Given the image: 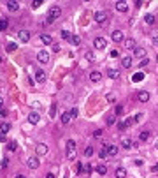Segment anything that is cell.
I'll return each instance as SVG.
<instances>
[{"instance_id": "e0dca14e", "label": "cell", "mask_w": 158, "mask_h": 178, "mask_svg": "<svg viewBox=\"0 0 158 178\" xmlns=\"http://www.w3.org/2000/svg\"><path fill=\"white\" fill-rule=\"evenodd\" d=\"M123 44H125L126 49H134V48H135V41H134V39H125Z\"/></svg>"}, {"instance_id": "d590c367", "label": "cell", "mask_w": 158, "mask_h": 178, "mask_svg": "<svg viewBox=\"0 0 158 178\" xmlns=\"http://www.w3.org/2000/svg\"><path fill=\"white\" fill-rule=\"evenodd\" d=\"M107 155H109V153H107V148H102V150L99 152V157H100V159H105Z\"/></svg>"}, {"instance_id": "f35d334b", "label": "cell", "mask_w": 158, "mask_h": 178, "mask_svg": "<svg viewBox=\"0 0 158 178\" xmlns=\"http://www.w3.org/2000/svg\"><path fill=\"white\" fill-rule=\"evenodd\" d=\"M67 159H69V161H74V159H76V150L67 152Z\"/></svg>"}, {"instance_id": "9a60e30c", "label": "cell", "mask_w": 158, "mask_h": 178, "mask_svg": "<svg viewBox=\"0 0 158 178\" xmlns=\"http://www.w3.org/2000/svg\"><path fill=\"white\" fill-rule=\"evenodd\" d=\"M137 97H139V101H141V102H147V101H149V93H147V92H144V90H141Z\"/></svg>"}, {"instance_id": "60d3db41", "label": "cell", "mask_w": 158, "mask_h": 178, "mask_svg": "<svg viewBox=\"0 0 158 178\" xmlns=\"http://www.w3.org/2000/svg\"><path fill=\"white\" fill-rule=\"evenodd\" d=\"M84 155H86V157L93 155V148H91V146H86V148H84Z\"/></svg>"}, {"instance_id": "be15d7a7", "label": "cell", "mask_w": 158, "mask_h": 178, "mask_svg": "<svg viewBox=\"0 0 158 178\" xmlns=\"http://www.w3.org/2000/svg\"><path fill=\"white\" fill-rule=\"evenodd\" d=\"M16 178H25V176H23V175H18V176H16Z\"/></svg>"}, {"instance_id": "83f0119b", "label": "cell", "mask_w": 158, "mask_h": 178, "mask_svg": "<svg viewBox=\"0 0 158 178\" xmlns=\"http://www.w3.org/2000/svg\"><path fill=\"white\" fill-rule=\"evenodd\" d=\"M81 173H86V175H90V173H91V164H84V162H83Z\"/></svg>"}, {"instance_id": "836d02e7", "label": "cell", "mask_w": 158, "mask_h": 178, "mask_svg": "<svg viewBox=\"0 0 158 178\" xmlns=\"http://www.w3.org/2000/svg\"><path fill=\"white\" fill-rule=\"evenodd\" d=\"M81 167H83V162H76V166H74V173L79 175L81 173Z\"/></svg>"}, {"instance_id": "e575fe53", "label": "cell", "mask_w": 158, "mask_h": 178, "mask_svg": "<svg viewBox=\"0 0 158 178\" xmlns=\"http://www.w3.org/2000/svg\"><path fill=\"white\" fill-rule=\"evenodd\" d=\"M40 5H42L40 0H34V2H30V7H32V9H37V7H40Z\"/></svg>"}, {"instance_id": "277c9868", "label": "cell", "mask_w": 158, "mask_h": 178, "mask_svg": "<svg viewBox=\"0 0 158 178\" xmlns=\"http://www.w3.org/2000/svg\"><path fill=\"white\" fill-rule=\"evenodd\" d=\"M93 46H95V49H104L105 46H107V41H105L104 37H97L95 43H93Z\"/></svg>"}, {"instance_id": "bcb514c9", "label": "cell", "mask_w": 158, "mask_h": 178, "mask_svg": "<svg viewBox=\"0 0 158 178\" xmlns=\"http://www.w3.org/2000/svg\"><path fill=\"white\" fill-rule=\"evenodd\" d=\"M0 166H2V167H7L9 166V159H7V157H4V159L0 161Z\"/></svg>"}, {"instance_id": "91938a15", "label": "cell", "mask_w": 158, "mask_h": 178, "mask_svg": "<svg viewBox=\"0 0 158 178\" xmlns=\"http://www.w3.org/2000/svg\"><path fill=\"white\" fill-rule=\"evenodd\" d=\"M151 171H155V173H158V164H156V166H153V167H151Z\"/></svg>"}, {"instance_id": "4fadbf2b", "label": "cell", "mask_w": 158, "mask_h": 178, "mask_svg": "<svg viewBox=\"0 0 158 178\" xmlns=\"http://www.w3.org/2000/svg\"><path fill=\"white\" fill-rule=\"evenodd\" d=\"M40 43L48 46V44H53V39H51V35H48V34H42V35H40Z\"/></svg>"}, {"instance_id": "681fc988", "label": "cell", "mask_w": 158, "mask_h": 178, "mask_svg": "<svg viewBox=\"0 0 158 178\" xmlns=\"http://www.w3.org/2000/svg\"><path fill=\"white\" fill-rule=\"evenodd\" d=\"M125 129H126V125H125V122H120V123H118V131H121V132H123Z\"/></svg>"}, {"instance_id": "d6a6232c", "label": "cell", "mask_w": 158, "mask_h": 178, "mask_svg": "<svg viewBox=\"0 0 158 178\" xmlns=\"http://www.w3.org/2000/svg\"><path fill=\"white\" fill-rule=\"evenodd\" d=\"M16 146H18L16 141H9V143H7V148H9L11 152H16Z\"/></svg>"}, {"instance_id": "e7e4bbea", "label": "cell", "mask_w": 158, "mask_h": 178, "mask_svg": "<svg viewBox=\"0 0 158 178\" xmlns=\"http://www.w3.org/2000/svg\"><path fill=\"white\" fill-rule=\"evenodd\" d=\"M156 150H158V141H156Z\"/></svg>"}, {"instance_id": "30bf717a", "label": "cell", "mask_w": 158, "mask_h": 178, "mask_svg": "<svg viewBox=\"0 0 158 178\" xmlns=\"http://www.w3.org/2000/svg\"><path fill=\"white\" fill-rule=\"evenodd\" d=\"M35 79H37V83H44V81H46V72L39 69V71L35 72Z\"/></svg>"}, {"instance_id": "ba28073f", "label": "cell", "mask_w": 158, "mask_h": 178, "mask_svg": "<svg viewBox=\"0 0 158 178\" xmlns=\"http://www.w3.org/2000/svg\"><path fill=\"white\" fill-rule=\"evenodd\" d=\"M48 145H44V143H39L37 146H35V152H37V155H46L48 153Z\"/></svg>"}, {"instance_id": "9c48e42d", "label": "cell", "mask_w": 158, "mask_h": 178, "mask_svg": "<svg viewBox=\"0 0 158 178\" xmlns=\"http://www.w3.org/2000/svg\"><path fill=\"white\" fill-rule=\"evenodd\" d=\"M18 37L21 43H28V39H30V34L26 32V30H21V32H18Z\"/></svg>"}, {"instance_id": "f1b7e54d", "label": "cell", "mask_w": 158, "mask_h": 178, "mask_svg": "<svg viewBox=\"0 0 158 178\" xmlns=\"http://www.w3.org/2000/svg\"><path fill=\"white\" fill-rule=\"evenodd\" d=\"M65 146H67V152H72V150H76V143H74V139H69Z\"/></svg>"}, {"instance_id": "6125c7cd", "label": "cell", "mask_w": 158, "mask_h": 178, "mask_svg": "<svg viewBox=\"0 0 158 178\" xmlns=\"http://www.w3.org/2000/svg\"><path fill=\"white\" fill-rule=\"evenodd\" d=\"M0 106H4V97H0Z\"/></svg>"}, {"instance_id": "8992f818", "label": "cell", "mask_w": 158, "mask_h": 178, "mask_svg": "<svg viewBox=\"0 0 158 178\" xmlns=\"http://www.w3.org/2000/svg\"><path fill=\"white\" fill-rule=\"evenodd\" d=\"M26 164H28V167H30V169H37V167L40 166V162H39V159H37V157H30V159L26 161Z\"/></svg>"}, {"instance_id": "4316f807", "label": "cell", "mask_w": 158, "mask_h": 178, "mask_svg": "<svg viewBox=\"0 0 158 178\" xmlns=\"http://www.w3.org/2000/svg\"><path fill=\"white\" fill-rule=\"evenodd\" d=\"M144 23L153 25V23H155V16H153V14H146V16H144Z\"/></svg>"}, {"instance_id": "7402d4cb", "label": "cell", "mask_w": 158, "mask_h": 178, "mask_svg": "<svg viewBox=\"0 0 158 178\" xmlns=\"http://www.w3.org/2000/svg\"><path fill=\"white\" fill-rule=\"evenodd\" d=\"M121 146H123V148H125V150H130V148H132V146H134V143H132V139H128V138H125V139H123V143H121Z\"/></svg>"}, {"instance_id": "7c38bea8", "label": "cell", "mask_w": 158, "mask_h": 178, "mask_svg": "<svg viewBox=\"0 0 158 178\" xmlns=\"http://www.w3.org/2000/svg\"><path fill=\"white\" fill-rule=\"evenodd\" d=\"M116 9H118L120 13H126V11H128V4H126V2H118V4H116Z\"/></svg>"}, {"instance_id": "f546056e", "label": "cell", "mask_w": 158, "mask_h": 178, "mask_svg": "<svg viewBox=\"0 0 158 178\" xmlns=\"http://www.w3.org/2000/svg\"><path fill=\"white\" fill-rule=\"evenodd\" d=\"M134 55H135V57H144V55H146V49H144V48H135Z\"/></svg>"}, {"instance_id": "5bb4252c", "label": "cell", "mask_w": 158, "mask_h": 178, "mask_svg": "<svg viewBox=\"0 0 158 178\" xmlns=\"http://www.w3.org/2000/svg\"><path fill=\"white\" fill-rule=\"evenodd\" d=\"M60 120H61V123H65V125H67V123H70L72 117H70L69 111H67V113H61V115H60Z\"/></svg>"}, {"instance_id": "f5cc1de1", "label": "cell", "mask_w": 158, "mask_h": 178, "mask_svg": "<svg viewBox=\"0 0 158 178\" xmlns=\"http://www.w3.org/2000/svg\"><path fill=\"white\" fill-rule=\"evenodd\" d=\"M5 117H7V111L0 108V118H5Z\"/></svg>"}, {"instance_id": "484cf974", "label": "cell", "mask_w": 158, "mask_h": 178, "mask_svg": "<svg viewBox=\"0 0 158 178\" xmlns=\"http://www.w3.org/2000/svg\"><path fill=\"white\" fill-rule=\"evenodd\" d=\"M9 27V19L7 18H0V30H7Z\"/></svg>"}, {"instance_id": "6da1fadb", "label": "cell", "mask_w": 158, "mask_h": 178, "mask_svg": "<svg viewBox=\"0 0 158 178\" xmlns=\"http://www.w3.org/2000/svg\"><path fill=\"white\" fill-rule=\"evenodd\" d=\"M60 14H61V9H60L58 5H53V7L49 9V14H48V19H46V25H51L55 19L60 18Z\"/></svg>"}, {"instance_id": "1f68e13d", "label": "cell", "mask_w": 158, "mask_h": 178, "mask_svg": "<svg viewBox=\"0 0 158 178\" xmlns=\"http://www.w3.org/2000/svg\"><path fill=\"white\" fill-rule=\"evenodd\" d=\"M70 43H72L74 46H79V44H81V39H79V35H72V37H70Z\"/></svg>"}, {"instance_id": "ee69618b", "label": "cell", "mask_w": 158, "mask_h": 178, "mask_svg": "<svg viewBox=\"0 0 158 178\" xmlns=\"http://www.w3.org/2000/svg\"><path fill=\"white\" fill-rule=\"evenodd\" d=\"M123 111H125V108H123V106H116V108H114V115H121Z\"/></svg>"}, {"instance_id": "2e32d148", "label": "cell", "mask_w": 158, "mask_h": 178, "mask_svg": "<svg viewBox=\"0 0 158 178\" xmlns=\"http://www.w3.org/2000/svg\"><path fill=\"white\" fill-rule=\"evenodd\" d=\"M95 171H97L99 175H105V173H107V166H105V164H97Z\"/></svg>"}, {"instance_id": "03108f58", "label": "cell", "mask_w": 158, "mask_h": 178, "mask_svg": "<svg viewBox=\"0 0 158 178\" xmlns=\"http://www.w3.org/2000/svg\"><path fill=\"white\" fill-rule=\"evenodd\" d=\"M156 62H158V55H156Z\"/></svg>"}, {"instance_id": "5b68a950", "label": "cell", "mask_w": 158, "mask_h": 178, "mask_svg": "<svg viewBox=\"0 0 158 178\" xmlns=\"http://www.w3.org/2000/svg\"><path fill=\"white\" fill-rule=\"evenodd\" d=\"M111 39L114 41V43H123V32H121V30H114V32L111 34Z\"/></svg>"}, {"instance_id": "c3c4849f", "label": "cell", "mask_w": 158, "mask_h": 178, "mask_svg": "<svg viewBox=\"0 0 158 178\" xmlns=\"http://www.w3.org/2000/svg\"><path fill=\"white\" fill-rule=\"evenodd\" d=\"M56 104H53V106H51V109H49V117H55V113H56Z\"/></svg>"}, {"instance_id": "d6986e66", "label": "cell", "mask_w": 158, "mask_h": 178, "mask_svg": "<svg viewBox=\"0 0 158 178\" xmlns=\"http://www.w3.org/2000/svg\"><path fill=\"white\" fill-rule=\"evenodd\" d=\"M90 79H91L93 83H99V81L102 79V74H100V72H97V71H95V72H91V74H90Z\"/></svg>"}, {"instance_id": "4dcf8cb0", "label": "cell", "mask_w": 158, "mask_h": 178, "mask_svg": "<svg viewBox=\"0 0 158 178\" xmlns=\"http://www.w3.org/2000/svg\"><path fill=\"white\" fill-rule=\"evenodd\" d=\"M123 122H125V125H126V127H130V125H134V123H135V118H134V117H126Z\"/></svg>"}, {"instance_id": "8fae6325", "label": "cell", "mask_w": 158, "mask_h": 178, "mask_svg": "<svg viewBox=\"0 0 158 178\" xmlns=\"http://www.w3.org/2000/svg\"><path fill=\"white\" fill-rule=\"evenodd\" d=\"M5 5H7V9H9L11 13H16L18 9H19V4H18V2H13V0H11V2H7Z\"/></svg>"}, {"instance_id": "db71d44e", "label": "cell", "mask_w": 158, "mask_h": 178, "mask_svg": "<svg viewBox=\"0 0 158 178\" xmlns=\"http://www.w3.org/2000/svg\"><path fill=\"white\" fill-rule=\"evenodd\" d=\"M118 55H120V51H118V49H112V51H111V57H112V58H116Z\"/></svg>"}, {"instance_id": "d4e9b609", "label": "cell", "mask_w": 158, "mask_h": 178, "mask_svg": "<svg viewBox=\"0 0 158 178\" xmlns=\"http://www.w3.org/2000/svg\"><path fill=\"white\" fill-rule=\"evenodd\" d=\"M125 176H126L125 167H116V178H125Z\"/></svg>"}, {"instance_id": "f6af8a7d", "label": "cell", "mask_w": 158, "mask_h": 178, "mask_svg": "<svg viewBox=\"0 0 158 178\" xmlns=\"http://www.w3.org/2000/svg\"><path fill=\"white\" fill-rule=\"evenodd\" d=\"M142 78H144V74H142V72H137V74H135V76H134V81H135V83H137V81H141V79H142Z\"/></svg>"}, {"instance_id": "ab89813d", "label": "cell", "mask_w": 158, "mask_h": 178, "mask_svg": "<svg viewBox=\"0 0 158 178\" xmlns=\"http://www.w3.org/2000/svg\"><path fill=\"white\" fill-rule=\"evenodd\" d=\"M61 37L65 39V41H70V37H72V35H70V34L67 32V30H61Z\"/></svg>"}, {"instance_id": "816d5d0a", "label": "cell", "mask_w": 158, "mask_h": 178, "mask_svg": "<svg viewBox=\"0 0 158 178\" xmlns=\"http://www.w3.org/2000/svg\"><path fill=\"white\" fill-rule=\"evenodd\" d=\"M53 51H55V53H60V51H61L60 44H53Z\"/></svg>"}, {"instance_id": "74e56055", "label": "cell", "mask_w": 158, "mask_h": 178, "mask_svg": "<svg viewBox=\"0 0 158 178\" xmlns=\"http://www.w3.org/2000/svg\"><path fill=\"white\" fill-rule=\"evenodd\" d=\"M134 118H135V123H137V122H142V120H144V113H137Z\"/></svg>"}, {"instance_id": "44dd1931", "label": "cell", "mask_w": 158, "mask_h": 178, "mask_svg": "<svg viewBox=\"0 0 158 178\" xmlns=\"http://www.w3.org/2000/svg\"><path fill=\"white\" fill-rule=\"evenodd\" d=\"M118 152H120L118 145H109V146H107V153H109V155H116Z\"/></svg>"}, {"instance_id": "7dc6e473", "label": "cell", "mask_w": 158, "mask_h": 178, "mask_svg": "<svg viewBox=\"0 0 158 178\" xmlns=\"http://www.w3.org/2000/svg\"><path fill=\"white\" fill-rule=\"evenodd\" d=\"M147 64H149V60H147V58L144 57V60H141V64H139V67H146Z\"/></svg>"}, {"instance_id": "ac0fdd59", "label": "cell", "mask_w": 158, "mask_h": 178, "mask_svg": "<svg viewBox=\"0 0 158 178\" xmlns=\"http://www.w3.org/2000/svg\"><path fill=\"white\" fill-rule=\"evenodd\" d=\"M121 65H123L125 69H128V67L132 65V57H123V58H121Z\"/></svg>"}, {"instance_id": "11a10c76", "label": "cell", "mask_w": 158, "mask_h": 178, "mask_svg": "<svg viewBox=\"0 0 158 178\" xmlns=\"http://www.w3.org/2000/svg\"><path fill=\"white\" fill-rule=\"evenodd\" d=\"M93 136H95V138H102V131H95Z\"/></svg>"}, {"instance_id": "603a6c76", "label": "cell", "mask_w": 158, "mask_h": 178, "mask_svg": "<svg viewBox=\"0 0 158 178\" xmlns=\"http://www.w3.org/2000/svg\"><path fill=\"white\" fill-rule=\"evenodd\" d=\"M107 76L111 79H116V78H120V71H116V69H109L107 71Z\"/></svg>"}, {"instance_id": "ffe728a7", "label": "cell", "mask_w": 158, "mask_h": 178, "mask_svg": "<svg viewBox=\"0 0 158 178\" xmlns=\"http://www.w3.org/2000/svg\"><path fill=\"white\" fill-rule=\"evenodd\" d=\"M9 129H11L9 122H2V123H0V134H7V132H9Z\"/></svg>"}, {"instance_id": "680465c9", "label": "cell", "mask_w": 158, "mask_h": 178, "mask_svg": "<svg viewBox=\"0 0 158 178\" xmlns=\"http://www.w3.org/2000/svg\"><path fill=\"white\" fill-rule=\"evenodd\" d=\"M134 164H135V166H142V164H144V162H142V161H139V159H137V161H135V162H134Z\"/></svg>"}, {"instance_id": "7bdbcfd3", "label": "cell", "mask_w": 158, "mask_h": 178, "mask_svg": "<svg viewBox=\"0 0 158 178\" xmlns=\"http://www.w3.org/2000/svg\"><path fill=\"white\" fill-rule=\"evenodd\" d=\"M16 48H18V44H16V43H9V44H7V51H14Z\"/></svg>"}, {"instance_id": "8d00e7d4", "label": "cell", "mask_w": 158, "mask_h": 178, "mask_svg": "<svg viewBox=\"0 0 158 178\" xmlns=\"http://www.w3.org/2000/svg\"><path fill=\"white\" fill-rule=\"evenodd\" d=\"M69 115H70V117H72V118H76V117H77V115H79V111H77V108H72V109L69 111Z\"/></svg>"}, {"instance_id": "cb8c5ba5", "label": "cell", "mask_w": 158, "mask_h": 178, "mask_svg": "<svg viewBox=\"0 0 158 178\" xmlns=\"http://www.w3.org/2000/svg\"><path fill=\"white\" fill-rule=\"evenodd\" d=\"M149 136H151V134H149V131H142V132L139 134V139H141L142 143H146L147 139H149Z\"/></svg>"}, {"instance_id": "9f6ffc18", "label": "cell", "mask_w": 158, "mask_h": 178, "mask_svg": "<svg viewBox=\"0 0 158 178\" xmlns=\"http://www.w3.org/2000/svg\"><path fill=\"white\" fill-rule=\"evenodd\" d=\"M153 44H155V46H158V35H155V37H153Z\"/></svg>"}, {"instance_id": "b9f144b4", "label": "cell", "mask_w": 158, "mask_h": 178, "mask_svg": "<svg viewBox=\"0 0 158 178\" xmlns=\"http://www.w3.org/2000/svg\"><path fill=\"white\" fill-rule=\"evenodd\" d=\"M84 58L86 60H95V55L91 53V51H86V53H84Z\"/></svg>"}, {"instance_id": "7a4b0ae2", "label": "cell", "mask_w": 158, "mask_h": 178, "mask_svg": "<svg viewBox=\"0 0 158 178\" xmlns=\"http://www.w3.org/2000/svg\"><path fill=\"white\" fill-rule=\"evenodd\" d=\"M93 19H95V23H105V21H107V13H105V11H97V13H95L93 14Z\"/></svg>"}, {"instance_id": "52a82bcc", "label": "cell", "mask_w": 158, "mask_h": 178, "mask_svg": "<svg viewBox=\"0 0 158 178\" xmlns=\"http://www.w3.org/2000/svg\"><path fill=\"white\" fill-rule=\"evenodd\" d=\"M39 120H40V117H39V113H37V111H32V113L28 115V122H30L32 125H37Z\"/></svg>"}, {"instance_id": "6f0895ef", "label": "cell", "mask_w": 158, "mask_h": 178, "mask_svg": "<svg viewBox=\"0 0 158 178\" xmlns=\"http://www.w3.org/2000/svg\"><path fill=\"white\" fill-rule=\"evenodd\" d=\"M107 101H109V102H112V101H114V95H112V93H109V95H107Z\"/></svg>"}, {"instance_id": "94428289", "label": "cell", "mask_w": 158, "mask_h": 178, "mask_svg": "<svg viewBox=\"0 0 158 178\" xmlns=\"http://www.w3.org/2000/svg\"><path fill=\"white\" fill-rule=\"evenodd\" d=\"M46 178H56V176L53 175V173H48V175H46Z\"/></svg>"}, {"instance_id": "3957f363", "label": "cell", "mask_w": 158, "mask_h": 178, "mask_svg": "<svg viewBox=\"0 0 158 178\" xmlns=\"http://www.w3.org/2000/svg\"><path fill=\"white\" fill-rule=\"evenodd\" d=\"M37 60L40 62V64H48V62H49V53H48L46 49L39 51V53H37Z\"/></svg>"}, {"instance_id": "f907efd6", "label": "cell", "mask_w": 158, "mask_h": 178, "mask_svg": "<svg viewBox=\"0 0 158 178\" xmlns=\"http://www.w3.org/2000/svg\"><path fill=\"white\" fill-rule=\"evenodd\" d=\"M114 123V115H109L107 117V125H112Z\"/></svg>"}]
</instances>
